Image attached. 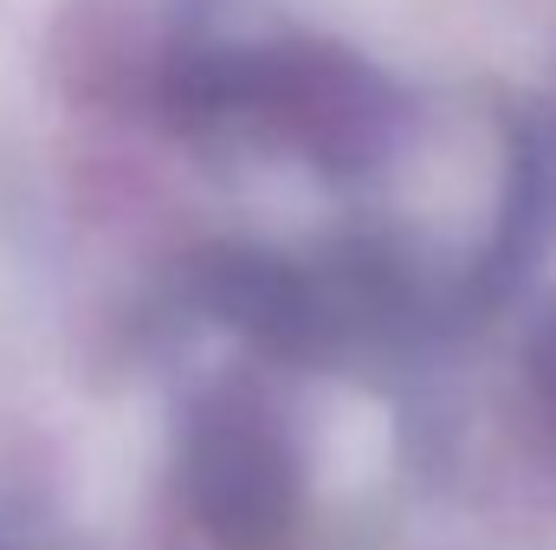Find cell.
<instances>
[{"instance_id":"6da1fadb","label":"cell","mask_w":556,"mask_h":550,"mask_svg":"<svg viewBox=\"0 0 556 550\" xmlns=\"http://www.w3.org/2000/svg\"><path fill=\"white\" fill-rule=\"evenodd\" d=\"M181 486L220 550H278L298 525V453L253 396H214L194 414Z\"/></svg>"},{"instance_id":"7a4b0ae2","label":"cell","mask_w":556,"mask_h":550,"mask_svg":"<svg viewBox=\"0 0 556 550\" xmlns=\"http://www.w3.org/2000/svg\"><path fill=\"white\" fill-rule=\"evenodd\" d=\"M525 370H531V409H538V421H544V434H551V447H556V317L531 337Z\"/></svg>"}]
</instances>
